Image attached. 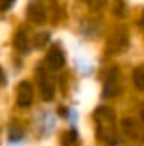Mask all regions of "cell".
Listing matches in <instances>:
<instances>
[{
    "label": "cell",
    "mask_w": 144,
    "mask_h": 146,
    "mask_svg": "<svg viewBox=\"0 0 144 146\" xmlns=\"http://www.w3.org/2000/svg\"><path fill=\"white\" fill-rule=\"evenodd\" d=\"M33 102V87L30 82H20L17 85V106L30 107Z\"/></svg>",
    "instance_id": "obj_1"
},
{
    "label": "cell",
    "mask_w": 144,
    "mask_h": 146,
    "mask_svg": "<svg viewBox=\"0 0 144 146\" xmlns=\"http://www.w3.org/2000/svg\"><path fill=\"white\" fill-rule=\"evenodd\" d=\"M41 93H43V98L46 100H52L55 94V85H54V80L48 78V76H41Z\"/></svg>",
    "instance_id": "obj_4"
},
{
    "label": "cell",
    "mask_w": 144,
    "mask_h": 146,
    "mask_svg": "<svg viewBox=\"0 0 144 146\" xmlns=\"http://www.w3.org/2000/svg\"><path fill=\"white\" fill-rule=\"evenodd\" d=\"M76 139H78V135H76L74 129H70V131H67L65 135H63V144L65 146H72L76 143Z\"/></svg>",
    "instance_id": "obj_10"
},
{
    "label": "cell",
    "mask_w": 144,
    "mask_h": 146,
    "mask_svg": "<svg viewBox=\"0 0 144 146\" xmlns=\"http://www.w3.org/2000/svg\"><path fill=\"white\" fill-rule=\"evenodd\" d=\"M20 137H22V131H20V129H15V128L9 129V139L11 141H18Z\"/></svg>",
    "instance_id": "obj_11"
},
{
    "label": "cell",
    "mask_w": 144,
    "mask_h": 146,
    "mask_svg": "<svg viewBox=\"0 0 144 146\" xmlns=\"http://www.w3.org/2000/svg\"><path fill=\"white\" fill-rule=\"evenodd\" d=\"M46 63H48V67L54 68V70L61 68L63 65H65V54H63V50L59 46H52L50 52H48V56H46Z\"/></svg>",
    "instance_id": "obj_2"
},
{
    "label": "cell",
    "mask_w": 144,
    "mask_h": 146,
    "mask_svg": "<svg viewBox=\"0 0 144 146\" xmlns=\"http://www.w3.org/2000/svg\"><path fill=\"white\" fill-rule=\"evenodd\" d=\"M13 2H15V0H0V9H2V11H7L11 6H13Z\"/></svg>",
    "instance_id": "obj_12"
},
{
    "label": "cell",
    "mask_w": 144,
    "mask_h": 146,
    "mask_svg": "<svg viewBox=\"0 0 144 146\" xmlns=\"http://www.w3.org/2000/svg\"><path fill=\"white\" fill-rule=\"evenodd\" d=\"M116 70H113L111 72V78L107 80V83H105V89H104V96H115L116 93H118V85L115 83V80H116Z\"/></svg>",
    "instance_id": "obj_6"
},
{
    "label": "cell",
    "mask_w": 144,
    "mask_h": 146,
    "mask_svg": "<svg viewBox=\"0 0 144 146\" xmlns=\"http://www.w3.org/2000/svg\"><path fill=\"white\" fill-rule=\"evenodd\" d=\"M141 26L144 28V11H142V19H141Z\"/></svg>",
    "instance_id": "obj_13"
},
{
    "label": "cell",
    "mask_w": 144,
    "mask_h": 146,
    "mask_svg": "<svg viewBox=\"0 0 144 146\" xmlns=\"http://www.w3.org/2000/svg\"><path fill=\"white\" fill-rule=\"evenodd\" d=\"M4 80V74H2V68H0V82Z\"/></svg>",
    "instance_id": "obj_14"
},
{
    "label": "cell",
    "mask_w": 144,
    "mask_h": 146,
    "mask_svg": "<svg viewBox=\"0 0 144 146\" xmlns=\"http://www.w3.org/2000/svg\"><path fill=\"white\" fill-rule=\"evenodd\" d=\"M28 17H30V21L41 24V22H44V19H46V11H44V7L41 6V4L33 2V4H30V7H28Z\"/></svg>",
    "instance_id": "obj_3"
},
{
    "label": "cell",
    "mask_w": 144,
    "mask_h": 146,
    "mask_svg": "<svg viewBox=\"0 0 144 146\" xmlns=\"http://www.w3.org/2000/svg\"><path fill=\"white\" fill-rule=\"evenodd\" d=\"M141 117H142V120H144V107H142V111H141Z\"/></svg>",
    "instance_id": "obj_15"
},
{
    "label": "cell",
    "mask_w": 144,
    "mask_h": 146,
    "mask_svg": "<svg viewBox=\"0 0 144 146\" xmlns=\"http://www.w3.org/2000/svg\"><path fill=\"white\" fill-rule=\"evenodd\" d=\"M48 41H50V33L48 32H39L35 35V39H33V44H35V48H44L48 44Z\"/></svg>",
    "instance_id": "obj_8"
},
{
    "label": "cell",
    "mask_w": 144,
    "mask_h": 146,
    "mask_svg": "<svg viewBox=\"0 0 144 146\" xmlns=\"http://www.w3.org/2000/svg\"><path fill=\"white\" fill-rule=\"evenodd\" d=\"M122 128H124L126 133H131V135L137 133V126H135V122L131 120V118H124V120H122Z\"/></svg>",
    "instance_id": "obj_9"
},
{
    "label": "cell",
    "mask_w": 144,
    "mask_h": 146,
    "mask_svg": "<svg viewBox=\"0 0 144 146\" xmlns=\"http://www.w3.org/2000/svg\"><path fill=\"white\" fill-rule=\"evenodd\" d=\"M13 43H15V48H17V50H20V52H28L30 43H28V35H26L24 30H18V32L15 33Z\"/></svg>",
    "instance_id": "obj_5"
},
{
    "label": "cell",
    "mask_w": 144,
    "mask_h": 146,
    "mask_svg": "<svg viewBox=\"0 0 144 146\" xmlns=\"http://www.w3.org/2000/svg\"><path fill=\"white\" fill-rule=\"evenodd\" d=\"M133 85L137 89H144V67H137L133 70Z\"/></svg>",
    "instance_id": "obj_7"
}]
</instances>
